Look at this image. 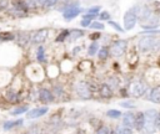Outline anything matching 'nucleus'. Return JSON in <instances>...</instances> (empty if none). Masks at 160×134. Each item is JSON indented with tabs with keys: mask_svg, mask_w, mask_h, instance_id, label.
<instances>
[{
	"mask_svg": "<svg viewBox=\"0 0 160 134\" xmlns=\"http://www.w3.org/2000/svg\"><path fill=\"white\" fill-rule=\"evenodd\" d=\"M158 112L155 109H148L144 113V128L145 132L148 134H153L155 133L156 128H155V118H156Z\"/></svg>",
	"mask_w": 160,
	"mask_h": 134,
	"instance_id": "f257e3e1",
	"label": "nucleus"
},
{
	"mask_svg": "<svg viewBox=\"0 0 160 134\" xmlns=\"http://www.w3.org/2000/svg\"><path fill=\"white\" fill-rule=\"evenodd\" d=\"M159 45V40L151 36H145L139 41V49L141 52H148L155 49V46Z\"/></svg>",
	"mask_w": 160,
	"mask_h": 134,
	"instance_id": "f03ea898",
	"label": "nucleus"
},
{
	"mask_svg": "<svg viewBox=\"0 0 160 134\" xmlns=\"http://www.w3.org/2000/svg\"><path fill=\"white\" fill-rule=\"evenodd\" d=\"M138 21V16L135 14V10H128L124 15V29L125 30H131L135 28V24Z\"/></svg>",
	"mask_w": 160,
	"mask_h": 134,
	"instance_id": "7ed1b4c3",
	"label": "nucleus"
},
{
	"mask_svg": "<svg viewBox=\"0 0 160 134\" xmlns=\"http://www.w3.org/2000/svg\"><path fill=\"white\" fill-rule=\"evenodd\" d=\"M126 45H128V42H126L125 40H118V41H115V42L111 45L110 54H111L114 57H120V56L125 52Z\"/></svg>",
	"mask_w": 160,
	"mask_h": 134,
	"instance_id": "20e7f679",
	"label": "nucleus"
},
{
	"mask_svg": "<svg viewBox=\"0 0 160 134\" xmlns=\"http://www.w3.org/2000/svg\"><path fill=\"white\" fill-rule=\"evenodd\" d=\"M145 89L146 87L144 86V83H141L140 81H135L130 84V93L133 97L135 98H139V97H143L144 93H145Z\"/></svg>",
	"mask_w": 160,
	"mask_h": 134,
	"instance_id": "39448f33",
	"label": "nucleus"
},
{
	"mask_svg": "<svg viewBox=\"0 0 160 134\" xmlns=\"http://www.w3.org/2000/svg\"><path fill=\"white\" fill-rule=\"evenodd\" d=\"M75 89H76V93L82 97V98H90L92 97V91L89 88V84L87 82H78L76 86H75Z\"/></svg>",
	"mask_w": 160,
	"mask_h": 134,
	"instance_id": "423d86ee",
	"label": "nucleus"
},
{
	"mask_svg": "<svg viewBox=\"0 0 160 134\" xmlns=\"http://www.w3.org/2000/svg\"><path fill=\"white\" fill-rule=\"evenodd\" d=\"M48 34H49V30H46V29H40V30L35 31L31 35V42L33 44H41V42H44L48 39Z\"/></svg>",
	"mask_w": 160,
	"mask_h": 134,
	"instance_id": "0eeeda50",
	"label": "nucleus"
},
{
	"mask_svg": "<svg viewBox=\"0 0 160 134\" xmlns=\"http://www.w3.org/2000/svg\"><path fill=\"white\" fill-rule=\"evenodd\" d=\"M80 8L79 6H75V5H70V6H68V8H65V10L63 11V16L65 18V19H68V20H70V19H74L75 16H78L79 14H80Z\"/></svg>",
	"mask_w": 160,
	"mask_h": 134,
	"instance_id": "6e6552de",
	"label": "nucleus"
},
{
	"mask_svg": "<svg viewBox=\"0 0 160 134\" xmlns=\"http://www.w3.org/2000/svg\"><path fill=\"white\" fill-rule=\"evenodd\" d=\"M48 107H40V108H35V109H31L30 112H28L26 117L29 119H34V118H39V117H43L46 112H48Z\"/></svg>",
	"mask_w": 160,
	"mask_h": 134,
	"instance_id": "1a4fd4ad",
	"label": "nucleus"
},
{
	"mask_svg": "<svg viewBox=\"0 0 160 134\" xmlns=\"http://www.w3.org/2000/svg\"><path fill=\"white\" fill-rule=\"evenodd\" d=\"M39 98H40L41 102L49 103V102H53L54 96H53V93H51L50 91H48V89H41L40 93H39Z\"/></svg>",
	"mask_w": 160,
	"mask_h": 134,
	"instance_id": "9d476101",
	"label": "nucleus"
},
{
	"mask_svg": "<svg viewBox=\"0 0 160 134\" xmlns=\"http://www.w3.org/2000/svg\"><path fill=\"white\" fill-rule=\"evenodd\" d=\"M134 120H135V114L134 113H125L123 117V125L131 128L134 127Z\"/></svg>",
	"mask_w": 160,
	"mask_h": 134,
	"instance_id": "9b49d317",
	"label": "nucleus"
},
{
	"mask_svg": "<svg viewBox=\"0 0 160 134\" xmlns=\"http://www.w3.org/2000/svg\"><path fill=\"white\" fill-rule=\"evenodd\" d=\"M134 127H135V129H138V130H141V129L144 128V113H143V112H139V113L135 115Z\"/></svg>",
	"mask_w": 160,
	"mask_h": 134,
	"instance_id": "f8f14e48",
	"label": "nucleus"
},
{
	"mask_svg": "<svg viewBox=\"0 0 160 134\" xmlns=\"http://www.w3.org/2000/svg\"><path fill=\"white\" fill-rule=\"evenodd\" d=\"M150 101L154 103H160V86L155 87L150 93Z\"/></svg>",
	"mask_w": 160,
	"mask_h": 134,
	"instance_id": "ddd939ff",
	"label": "nucleus"
},
{
	"mask_svg": "<svg viewBox=\"0 0 160 134\" xmlns=\"http://www.w3.org/2000/svg\"><path fill=\"white\" fill-rule=\"evenodd\" d=\"M100 93H101V96H103V97H105V98H109V97H111V96H113V91H111V88H110L106 83H104V84L101 86V88H100Z\"/></svg>",
	"mask_w": 160,
	"mask_h": 134,
	"instance_id": "4468645a",
	"label": "nucleus"
},
{
	"mask_svg": "<svg viewBox=\"0 0 160 134\" xmlns=\"http://www.w3.org/2000/svg\"><path fill=\"white\" fill-rule=\"evenodd\" d=\"M135 14H136V16H140V19L144 21V19H145V20L149 19V16H150V10H149L148 6H143V8H141V11L135 13Z\"/></svg>",
	"mask_w": 160,
	"mask_h": 134,
	"instance_id": "2eb2a0df",
	"label": "nucleus"
},
{
	"mask_svg": "<svg viewBox=\"0 0 160 134\" xmlns=\"http://www.w3.org/2000/svg\"><path fill=\"white\" fill-rule=\"evenodd\" d=\"M115 134H133V130H131V128H128L125 125H120L116 128Z\"/></svg>",
	"mask_w": 160,
	"mask_h": 134,
	"instance_id": "dca6fc26",
	"label": "nucleus"
},
{
	"mask_svg": "<svg viewBox=\"0 0 160 134\" xmlns=\"http://www.w3.org/2000/svg\"><path fill=\"white\" fill-rule=\"evenodd\" d=\"M21 123H23L21 119H19V120H16V122H5V123H4V129H5V130H9V129H12V128H14V127L20 125Z\"/></svg>",
	"mask_w": 160,
	"mask_h": 134,
	"instance_id": "f3484780",
	"label": "nucleus"
},
{
	"mask_svg": "<svg viewBox=\"0 0 160 134\" xmlns=\"http://www.w3.org/2000/svg\"><path fill=\"white\" fill-rule=\"evenodd\" d=\"M28 112V106H23V107H16L12 110V114L13 115H19V114H23V113H26Z\"/></svg>",
	"mask_w": 160,
	"mask_h": 134,
	"instance_id": "a211bd4d",
	"label": "nucleus"
},
{
	"mask_svg": "<svg viewBox=\"0 0 160 134\" xmlns=\"http://www.w3.org/2000/svg\"><path fill=\"white\" fill-rule=\"evenodd\" d=\"M58 0H35V3H38L41 6H53Z\"/></svg>",
	"mask_w": 160,
	"mask_h": 134,
	"instance_id": "6ab92c4d",
	"label": "nucleus"
},
{
	"mask_svg": "<svg viewBox=\"0 0 160 134\" xmlns=\"http://www.w3.org/2000/svg\"><path fill=\"white\" fill-rule=\"evenodd\" d=\"M106 115L110 117V118H120L121 117V112L118 110V109H110L106 112Z\"/></svg>",
	"mask_w": 160,
	"mask_h": 134,
	"instance_id": "aec40b11",
	"label": "nucleus"
},
{
	"mask_svg": "<svg viewBox=\"0 0 160 134\" xmlns=\"http://www.w3.org/2000/svg\"><path fill=\"white\" fill-rule=\"evenodd\" d=\"M98 49H99V44H98V42H93V44L90 45V47H89V51H88L89 55H92V56L95 55V54L98 52Z\"/></svg>",
	"mask_w": 160,
	"mask_h": 134,
	"instance_id": "412c9836",
	"label": "nucleus"
},
{
	"mask_svg": "<svg viewBox=\"0 0 160 134\" xmlns=\"http://www.w3.org/2000/svg\"><path fill=\"white\" fill-rule=\"evenodd\" d=\"M84 35V32L82 31V30H74L71 34H70V37L73 39V40H76V39H79V37H82Z\"/></svg>",
	"mask_w": 160,
	"mask_h": 134,
	"instance_id": "4be33fe9",
	"label": "nucleus"
},
{
	"mask_svg": "<svg viewBox=\"0 0 160 134\" xmlns=\"http://www.w3.org/2000/svg\"><path fill=\"white\" fill-rule=\"evenodd\" d=\"M108 54H109L108 49H106V47H101V49L99 50V58H100V60H105V58L108 57Z\"/></svg>",
	"mask_w": 160,
	"mask_h": 134,
	"instance_id": "5701e85b",
	"label": "nucleus"
},
{
	"mask_svg": "<svg viewBox=\"0 0 160 134\" xmlns=\"http://www.w3.org/2000/svg\"><path fill=\"white\" fill-rule=\"evenodd\" d=\"M90 28L94 29V30H103L104 29V24H101L99 21H94V23L90 24Z\"/></svg>",
	"mask_w": 160,
	"mask_h": 134,
	"instance_id": "b1692460",
	"label": "nucleus"
},
{
	"mask_svg": "<svg viewBox=\"0 0 160 134\" xmlns=\"http://www.w3.org/2000/svg\"><path fill=\"white\" fill-rule=\"evenodd\" d=\"M36 57H38V60L40 61V62H43L44 60H45V56H44V47H39L38 49V55H36Z\"/></svg>",
	"mask_w": 160,
	"mask_h": 134,
	"instance_id": "393cba45",
	"label": "nucleus"
},
{
	"mask_svg": "<svg viewBox=\"0 0 160 134\" xmlns=\"http://www.w3.org/2000/svg\"><path fill=\"white\" fill-rule=\"evenodd\" d=\"M109 82H111V83H106L110 88H116L118 86H119V81L115 78V77H111L110 80H109Z\"/></svg>",
	"mask_w": 160,
	"mask_h": 134,
	"instance_id": "a878e982",
	"label": "nucleus"
},
{
	"mask_svg": "<svg viewBox=\"0 0 160 134\" xmlns=\"http://www.w3.org/2000/svg\"><path fill=\"white\" fill-rule=\"evenodd\" d=\"M95 134H109V128L105 127V125H103V127H100V128L96 130Z\"/></svg>",
	"mask_w": 160,
	"mask_h": 134,
	"instance_id": "bb28decb",
	"label": "nucleus"
},
{
	"mask_svg": "<svg viewBox=\"0 0 160 134\" xmlns=\"http://www.w3.org/2000/svg\"><path fill=\"white\" fill-rule=\"evenodd\" d=\"M121 104V107H124V108H129V109H133V108H135V104L133 103V102H129V101H126V102H123V103H120Z\"/></svg>",
	"mask_w": 160,
	"mask_h": 134,
	"instance_id": "cd10ccee",
	"label": "nucleus"
},
{
	"mask_svg": "<svg viewBox=\"0 0 160 134\" xmlns=\"http://www.w3.org/2000/svg\"><path fill=\"white\" fill-rule=\"evenodd\" d=\"M69 35H70V31H69V30H65V31H63V32H61V35L56 39V41H59V42H60V41H63V40H64L66 36H69Z\"/></svg>",
	"mask_w": 160,
	"mask_h": 134,
	"instance_id": "c85d7f7f",
	"label": "nucleus"
},
{
	"mask_svg": "<svg viewBox=\"0 0 160 134\" xmlns=\"http://www.w3.org/2000/svg\"><path fill=\"white\" fill-rule=\"evenodd\" d=\"M100 11V6H94V8H90L88 10L89 14H93V15H98V13Z\"/></svg>",
	"mask_w": 160,
	"mask_h": 134,
	"instance_id": "c756f323",
	"label": "nucleus"
},
{
	"mask_svg": "<svg viewBox=\"0 0 160 134\" xmlns=\"http://www.w3.org/2000/svg\"><path fill=\"white\" fill-rule=\"evenodd\" d=\"M109 25H110L111 28H114L116 31H123V28H120V26L118 25V23H115V21H109Z\"/></svg>",
	"mask_w": 160,
	"mask_h": 134,
	"instance_id": "7c9ffc66",
	"label": "nucleus"
},
{
	"mask_svg": "<svg viewBox=\"0 0 160 134\" xmlns=\"http://www.w3.org/2000/svg\"><path fill=\"white\" fill-rule=\"evenodd\" d=\"M155 128L158 130H160V112H158L156 118H155Z\"/></svg>",
	"mask_w": 160,
	"mask_h": 134,
	"instance_id": "2f4dec72",
	"label": "nucleus"
},
{
	"mask_svg": "<svg viewBox=\"0 0 160 134\" xmlns=\"http://www.w3.org/2000/svg\"><path fill=\"white\" fill-rule=\"evenodd\" d=\"M99 16H100V19H101V20H109V19H110V14H109V13H106V11L101 13Z\"/></svg>",
	"mask_w": 160,
	"mask_h": 134,
	"instance_id": "473e14b6",
	"label": "nucleus"
},
{
	"mask_svg": "<svg viewBox=\"0 0 160 134\" xmlns=\"http://www.w3.org/2000/svg\"><path fill=\"white\" fill-rule=\"evenodd\" d=\"M8 3H9V0H0V9H4L8 6Z\"/></svg>",
	"mask_w": 160,
	"mask_h": 134,
	"instance_id": "72a5a7b5",
	"label": "nucleus"
},
{
	"mask_svg": "<svg viewBox=\"0 0 160 134\" xmlns=\"http://www.w3.org/2000/svg\"><path fill=\"white\" fill-rule=\"evenodd\" d=\"M95 16H96V15H93V14H84V15H83V19H85V20H92V19H95Z\"/></svg>",
	"mask_w": 160,
	"mask_h": 134,
	"instance_id": "f704fd0d",
	"label": "nucleus"
},
{
	"mask_svg": "<svg viewBox=\"0 0 160 134\" xmlns=\"http://www.w3.org/2000/svg\"><path fill=\"white\" fill-rule=\"evenodd\" d=\"M80 24H82V26H84V28H88V26H90V24H92V23H90V20H85V19H83Z\"/></svg>",
	"mask_w": 160,
	"mask_h": 134,
	"instance_id": "c9c22d12",
	"label": "nucleus"
},
{
	"mask_svg": "<svg viewBox=\"0 0 160 134\" xmlns=\"http://www.w3.org/2000/svg\"><path fill=\"white\" fill-rule=\"evenodd\" d=\"M90 37H92L93 40H95V39H99V37H100V34H98V32H95V35H92Z\"/></svg>",
	"mask_w": 160,
	"mask_h": 134,
	"instance_id": "e433bc0d",
	"label": "nucleus"
}]
</instances>
